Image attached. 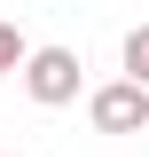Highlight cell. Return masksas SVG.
<instances>
[{
	"mask_svg": "<svg viewBox=\"0 0 149 157\" xmlns=\"http://www.w3.org/2000/svg\"><path fill=\"white\" fill-rule=\"evenodd\" d=\"M78 71H86L78 47H32L16 78H24V94H32L39 110H63V102H78Z\"/></svg>",
	"mask_w": 149,
	"mask_h": 157,
	"instance_id": "obj_1",
	"label": "cell"
},
{
	"mask_svg": "<svg viewBox=\"0 0 149 157\" xmlns=\"http://www.w3.org/2000/svg\"><path fill=\"white\" fill-rule=\"evenodd\" d=\"M86 118H94V134H141L149 126V94L133 78H110V86L86 94Z\"/></svg>",
	"mask_w": 149,
	"mask_h": 157,
	"instance_id": "obj_2",
	"label": "cell"
},
{
	"mask_svg": "<svg viewBox=\"0 0 149 157\" xmlns=\"http://www.w3.org/2000/svg\"><path fill=\"white\" fill-rule=\"evenodd\" d=\"M118 63H126V78H133V86L149 94V24H133V32H126V47H118Z\"/></svg>",
	"mask_w": 149,
	"mask_h": 157,
	"instance_id": "obj_3",
	"label": "cell"
},
{
	"mask_svg": "<svg viewBox=\"0 0 149 157\" xmlns=\"http://www.w3.org/2000/svg\"><path fill=\"white\" fill-rule=\"evenodd\" d=\"M24 55H32V47H24V32H16V24H0V78L24 71Z\"/></svg>",
	"mask_w": 149,
	"mask_h": 157,
	"instance_id": "obj_4",
	"label": "cell"
}]
</instances>
